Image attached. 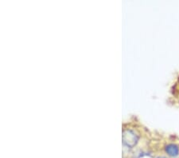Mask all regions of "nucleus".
Here are the masks:
<instances>
[{"label":"nucleus","mask_w":179,"mask_h":158,"mask_svg":"<svg viewBox=\"0 0 179 158\" xmlns=\"http://www.w3.org/2000/svg\"><path fill=\"white\" fill-rule=\"evenodd\" d=\"M138 142V137L132 130H124L123 132V142L129 148L134 147Z\"/></svg>","instance_id":"nucleus-1"},{"label":"nucleus","mask_w":179,"mask_h":158,"mask_svg":"<svg viewBox=\"0 0 179 158\" xmlns=\"http://www.w3.org/2000/svg\"><path fill=\"white\" fill-rule=\"evenodd\" d=\"M166 153L170 156H177L179 154V148L176 145L170 144L166 146Z\"/></svg>","instance_id":"nucleus-2"},{"label":"nucleus","mask_w":179,"mask_h":158,"mask_svg":"<svg viewBox=\"0 0 179 158\" xmlns=\"http://www.w3.org/2000/svg\"><path fill=\"white\" fill-rule=\"evenodd\" d=\"M159 158H165V157H159Z\"/></svg>","instance_id":"nucleus-3"}]
</instances>
